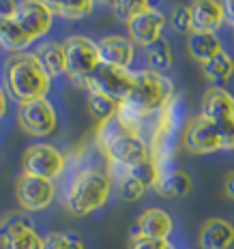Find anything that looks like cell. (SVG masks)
Wrapping results in <instances>:
<instances>
[{
    "label": "cell",
    "instance_id": "cell-1",
    "mask_svg": "<svg viewBox=\"0 0 234 249\" xmlns=\"http://www.w3.org/2000/svg\"><path fill=\"white\" fill-rule=\"evenodd\" d=\"M4 84L9 95L19 106H24L30 101L45 99L52 86V77L35 52H19L9 56L4 67Z\"/></svg>",
    "mask_w": 234,
    "mask_h": 249
},
{
    "label": "cell",
    "instance_id": "cell-2",
    "mask_svg": "<svg viewBox=\"0 0 234 249\" xmlns=\"http://www.w3.org/2000/svg\"><path fill=\"white\" fill-rule=\"evenodd\" d=\"M185 124V106L179 95L168 107H163L159 114L153 116V129H150V138L146 142L148 157L155 161L159 172L176 165L174 157L179 150V138H183Z\"/></svg>",
    "mask_w": 234,
    "mask_h": 249
},
{
    "label": "cell",
    "instance_id": "cell-3",
    "mask_svg": "<svg viewBox=\"0 0 234 249\" xmlns=\"http://www.w3.org/2000/svg\"><path fill=\"white\" fill-rule=\"evenodd\" d=\"M112 194V178L99 168L77 170L67 187L65 204L73 217H86L108 204Z\"/></svg>",
    "mask_w": 234,
    "mask_h": 249
},
{
    "label": "cell",
    "instance_id": "cell-4",
    "mask_svg": "<svg viewBox=\"0 0 234 249\" xmlns=\"http://www.w3.org/2000/svg\"><path fill=\"white\" fill-rule=\"evenodd\" d=\"M95 144L106 155L108 163H118L123 168H131L148 159V142L144 136L123 129L116 118L97 124Z\"/></svg>",
    "mask_w": 234,
    "mask_h": 249
},
{
    "label": "cell",
    "instance_id": "cell-5",
    "mask_svg": "<svg viewBox=\"0 0 234 249\" xmlns=\"http://www.w3.org/2000/svg\"><path fill=\"white\" fill-rule=\"evenodd\" d=\"M176 99L174 82L165 73H155L150 69L136 71L129 103L136 106L144 116H155Z\"/></svg>",
    "mask_w": 234,
    "mask_h": 249
},
{
    "label": "cell",
    "instance_id": "cell-6",
    "mask_svg": "<svg viewBox=\"0 0 234 249\" xmlns=\"http://www.w3.org/2000/svg\"><path fill=\"white\" fill-rule=\"evenodd\" d=\"M67 48V75L80 88H88L92 73L97 71V67L101 65V56H99L97 41L82 37V35H73V37L65 39Z\"/></svg>",
    "mask_w": 234,
    "mask_h": 249
},
{
    "label": "cell",
    "instance_id": "cell-7",
    "mask_svg": "<svg viewBox=\"0 0 234 249\" xmlns=\"http://www.w3.org/2000/svg\"><path fill=\"white\" fill-rule=\"evenodd\" d=\"M202 116L217 127L223 150H234V95L221 86H211L202 97Z\"/></svg>",
    "mask_w": 234,
    "mask_h": 249
},
{
    "label": "cell",
    "instance_id": "cell-8",
    "mask_svg": "<svg viewBox=\"0 0 234 249\" xmlns=\"http://www.w3.org/2000/svg\"><path fill=\"white\" fill-rule=\"evenodd\" d=\"M67 163H69L67 155L52 144H33L22 155V172L48 180L58 178L67 170Z\"/></svg>",
    "mask_w": 234,
    "mask_h": 249
},
{
    "label": "cell",
    "instance_id": "cell-9",
    "mask_svg": "<svg viewBox=\"0 0 234 249\" xmlns=\"http://www.w3.org/2000/svg\"><path fill=\"white\" fill-rule=\"evenodd\" d=\"M133 77L136 71L131 69H121V67L112 65H99L97 71L92 73L90 82H88V92H97V95H106L110 99L123 103L129 99L133 88Z\"/></svg>",
    "mask_w": 234,
    "mask_h": 249
},
{
    "label": "cell",
    "instance_id": "cell-10",
    "mask_svg": "<svg viewBox=\"0 0 234 249\" xmlns=\"http://www.w3.org/2000/svg\"><path fill=\"white\" fill-rule=\"evenodd\" d=\"M11 19L19 26V30L26 35V39L30 43H35L37 39L45 37L50 33L52 22H54V13L50 11L45 0H24V2H18V9H15V15Z\"/></svg>",
    "mask_w": 234,
    "mask_h": 249
},
{
    "label": "cell",
    "instance_id": "cell-11",
    "mask_svg": "<svg viewBox=\"0 0 234 249\" xmlns=\"http://www.w3.org/2000/svg\"><path fill=\"white\" fill-rule=\"evenodd\" d=\"M180 142H183V146L191 155H211V153H217V150H223L221 133L202 114L187 121Z\"/></svg>",
    "mask_w": 234,
    "mask_h": 249
},
{
    "label": "cell",
    "instance_id": "cell-12",
    "mask_svg": "<svg viewBox=\"0 0 234 249\" xmlns=\"http://www.w3.org/2000/svg\"><path fill=\"white\" fill-rule=\"evenodd\" d=\"M18 121L24 133L33 138H48L58 127V116H56L54 106L48 99L30 101L19 106Z\"/></svg>",
    "mask_w": 234,
    "mask_h": 249
},
{
    "label": "cell",
    "instance_id": "cell-13",
    "mask_svg": "<svg viewBox=\"0 0 234 249\" xmlns=\"http://www.w3.org/2000/svg\"><path fill=\"white\" fill-rule=\"evenodd\" d=\"M54 196H56L54 183L48 178L22 174L18 178V183H15V200L28 213L45 211L54 202Z\"/></svg>",
    "mask_w": 234,
    "mask_h": 249
},
{
    "label": "cell",
    "instance_id": "cell-14",
    "mask_svg": "<svg viewBox=\"0 0 234 249\" xmlns=\"http://www.w3.org/2000/svg\"><path fill=\"white\" fill-rule=\"evenodd\" d=\"M99 56L103 65L121 67V69H131V62L136 58V43L123 35H110L97 41Z\"/></svg>",
    "mask_w": 234,
    "mask_h": 249
},
{
    "label": "cell",
    "instance_id": "cell-15",
    "mask_svg": "<svg viewBox=\"0 0 234 249\" xmlns=\"http://www.w3.org/2000/svg\"><path fill=\"white\" fill-rule=\"evenodd\" d=\"M165 15L159 11V9H150L148 13L136 18L131 24H127V33L129 39L133 41L136 45H142V48H148L150 43L161 39V33L165 28Z\"/></svg>",
    "mask_w": 234,
    "mask_h": 249
},
{
    "label": "cell",
    "instance_id": "cell-16",
    "mask_svg": "<svg viewBox=\"0 0 234 249\" xmlns=\"http://www.w3.org/2000/svg\"><path fill=\"white\" fill-rule=\"evenodd\" d=\"M174 230V221L170 213L163 209H155L150 206L138 217L136 228H133V236H148V238H170Z\"/></svg>",
    "mask_w": 234,
    "mask_h": 249
},
{
    "label": "cell",
    "instance_id": "cell-17",
    "mask_svg": "<svg viewBox=\"0 0 234 249\" xmlns=\"http://www.w3.org/2000/svg\"><path fill=\"white\" fill-rule=\"evenodd\" d=\"M223 22H226V11L219 0H196L191 4L194 33H215Z\"/></svg>",
    "mask_w": 234,
    "mask_h": 249
},
{
    "label": "cell",
    "instance_id": "cell-18",
    "mask_svg": "<svg viewBox=\"0 0 234 249\" xmlns=\"http://www.w3.org/2000/svg\"><path fill=\"white\" fill-rule=\"evenodd\" d=\"M191 187H194L191 176L187 174L183 168L172 165V168L159 172V178H157V183H155L153 191L163 200H176V198H183V196L189 194Z\"/></svg>",
    "mask_w": 234,
    "mask_h": 249
},
{
    "label": "cell",
    "instance_id": "cell-19",
    "mask_svg": "<svg viewBox=\"0 0 234 249\" xmlns=\"http://www.w3.org/2000/svg\"><path fill=\"white\" fill-rule=\"evenodd\" d=\"M198 243L202 249H230L234 245V226L221 217L206 219L200 228Z\"/></svg>",
    "mask_w": 234,
    "mask_h": 249
},
{
    "label": "cell",
    "instance_id": "cell-20",
    "mask_svg": "<svg viewBox=\"0 0 234 249\" xmlns=\"http://www.w3.org/2000/svg\"><path fill=\"white\" fill-rule=\"evenodd\" d=\"M37 58L41 60V65L45 67V71L50 73V77H58L67 73V48L65 41H43L39 43V48L35 50Z\"/></svg>",
    "mask_w": 234,
    "mask_h": 249
},
{
    "label": "cell",
    "instance_id": "cell-21",
    "mask_svg": "<svg viewBox=\"0 0 234 249\" xmlns=\"http://www.w3.org/2000/svg\"><path fill=\"white\" fill-rule=\"evenodd\" d=\"M221 50V41L217 39L215 33H191L187 39V52L191 58L200 62V67L211 58H215Z\"/></svg>",
    "mask_w": 234,
    "mask_h": 249
},
{
    "label": "cell",
    "instance_id": "cell-22",
    "mask_svg": "<svg viewBox=\"0 0 234 249\" xmlns=\"http://www.w3.org/2000/svg\"><path fill=\"white\" fill-rule=\"evenodd\" d=\"M144 58H146L148 69L155 71V73H165L174 65L172 48H170V43L165 39H159L155 43H150L148 48H144Z\"/></svg>",
    "mask_w": 234,
    "mask_h": 249
},
{
    "label": "cell",
    "instance_id": "cell-23",
    "mask_svg": "<svg viewBox=\"0 0 234 249\" xmlns=\"http://www.w3.org/2000/svg\"><path fill=\"white\" fill-rule=\"evenodd\" d=\"M45 4L56 18L65 19H82L86 15H90L92 9H95L92 0H45Z\"/></svg>",
    "mask_w": 234,
    "mask_h": 249
},
{
    "label": "cell",
    "instance_id": "cell-24",
    "mask_svg": "<svg viewBox=\"0 0 234 249\" xmlns=\"http://www.w3.org/2000/svg\"><path fill=\"white\" fill-rule=\"evenodd\" d=\"M202 71H204L206 80L215 82V84H223V82L232 80L234 75V60L232 56L228 54L226 50H221L215 58H211L209 62L202 65Z\"/></svg>",
    "mask_w": 234,
    "mask_h": 249
},
{
    "label": "cell",
    "instance_id": "cell-25",
    "mask_svg": "<svg viewBox=\"0 0 234 249\" xmlns=\"http://www.w3.org/2000/svg\"><path fill=\"white\" fill-rule=\"evenodd\" d=\"M118 107H121V103L110 99V97L97 95V92H88V110H90V114L95 116V121L99 124L114 121L118 114Z\"/></svg>",
    "mask_w": 234,
    "mask_h": 249
},
{
    "label": "cell",
    "instance_id": "cell-26",
    "mask_svg": "<svg viewBox=\"0 0 234 249\" xmlns=\"http://www.w3.org/2000/svg\"><path fill=\"white\" fill-rule=\"evenodd\" d=\"M112 9H114V15L127 26L136 18H140V15L148 13L150 9H153V4H150L148 0H116V2L112 4Z\"/></svg>",
    "mask_w": 234,
    "mask_h": 249
},
{
    "label": "cell",
    "instance_id": "cell-27",
    "mask_svg": "<svg viewBox=\"0 0 234 249\" xmlns=\"http://www.w3.org/2000/svg\"><path fill=\"white\" fill-rule=\"evenodd\" d=\"M30 230H35V226L26 215H22V213H18V215H9L7 219L2 221V243L22 236Z\"/></svg>",
    "mask_w": 234,
    "mask_h": 249
},
{
    "label": "cell",
    "instance_id": "cell-28",
    "mask_svg": "<svg viewBox=\"0 0 234 249\" xmlns=\"http://www.w3.org/2000/svg\"><path fill=\"white\" fill-rule=\"evenodd\" d=\"M43 249H86L84 241L71 232H52L45 236Z\"/></svg>",
    "mask_w": 234,
    "mask_h": 249
},
{
    "label": "cell",
    "instance_id": "cell-29",
    "mask_svg": "<svg viewBox=\"0 0 234 249\" xmlns=\"http://www.w3.org/2000/svg\"><path fill=\"white\" fill-rule=\"evenodd\" d=\"M129 176H133V178H138L140 183H144L148 187V189H153L155 183H157L159 178V168L155 165L153 159H144V161H140L136 165H131L129 168Z\"/></svg>",
    "mask_w": 234,
    "mask_h": 249
},
{
    "label": "cell",
    "instance_id": "cell-30",
    "mask_svg": "<svg viewBox=\"0 0 234 249\" xmlns=\"http://www.w3.org/2000/svg\"><path fill=\"white\" fill-rule=\"evenodd\" d=\"M43 236H39L37 230H30L26 234L18 236V238H11V241L2 243L4 249H43Z\"/></svg>",
    "mask_w": 234,
    "mask_h": 249
},
{
    "label": "cell",
    "instance_id": "cell-31",
    "mask_svg": "<svg viewBox=\"0 0 234 249\" xmlns=\"http://www.w3.org/2000/svg\"><path fill=\"white\" fill-rule=\"evenodd\" d=\"M118 189H121V198L125 202H138L144 194H146L148 187L144 183H140L138 178H133V176H129V178H125L123 183L118 185Z\"/></svg>",
    "mask_w": 234,
    "mask_h": 249
},
{
    "label": "cell",
    "instance_id": "cell-32",
    "mask_svg": "<svg viewBox=\"0 0 234 249\" xmlns=\"http://www.w3.org/2000/svg\"><path fill=\"white\" fill-rule=\"evenodd\" d=\"M170 24H172V28L176 30V33H183V35L194 33V26H191V4H185V7L174 9Z\"/></svg>",
    "mask_w": 234,
    "mask_h": 249
},
{
    "label": "cell",
    "instance_id": "cell-33",
    "mask_svg": "<svg viewBox=\"0 0 234 249\" xmlns=\"http://www.w3.org/2000/svg\"><path fill=\"white\" fill-rule=\"evenodd\" d=\"M129 249H174L168 238H148V236H131Z\"/></svg>",
    "mask_w": 234,
    "mask_h": 249
},
{
    "label": "cell",
    "instance_id": "cell-34",
    "mask_svg": "<svg viewBox=\"0 0 234 249\" xmlns=\"http://www.w3.org/2000/svg\"><path fill=\"white\" fill-rule=\"evenodd\" d=\"M223 189H226V196H228V198L234 200V170H232V172H228L226 183H223Z\"/></svg>",
    "mask_w": 234,
    "mask_h": 249
},
{
    "label": "cell",
    "instance_id": "cell-35",
    "mask_svg": "<svg viewBox=\"0 0 234 249\" xmlns=\"http://www.w3.org/2000/svg\"><path fill=\"white\" fill-rule=\"evenodd\" d=\"M223 11H226V22L234 28V0H226L223 2Z\"/></svg>",
    "mask_w": 234,
    "mask_h": 249
},
{
    "label": "cell",
    "instance_id": "cell-36",
    "mask_svg": "<svg viewBox=\"0 0 234 249\" xmlns=\"http://www.w3.org/2000/svg\"><path fill=\"white\" fill-rule=\"evenodd\" d=\"M0 114H7V97H4V92H2V107H0Z\"/></svg>",
    "mask_w": 234,
    "mask_h": 249
}]
</instances>
